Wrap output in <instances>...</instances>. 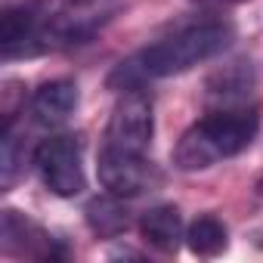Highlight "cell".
<instances>
[{"mask_svg": "<svg viewBox=\"0 0 263 263\" xmlns=\"http://www.w3.org/2000/svg\"><path fill=\"white\" fill-rule=\"evenodd\" d=\"M232 44V25L226 22H198L189 25L152 47H146L137 59L121 62L111 81H124V84H137L143 78H171V74H183L214 56H220L226 47Z\"/></svg>", "mask_w": 263, "mask_h": 263, "instance_id": "obj_1", "label": "cell"}, {"mask_svg": "<svg viewBox=\"0 0 263 263\" xmlns=\"http://www.w3.org/2000/svg\"><path fill=\"white\" fill-rule=\"evenodd\" d=\"M260 130V118L254 108H220L195 121L180 137L174 149V164L180 171H204L223 158L245 152Z\"/></svg>", "mask_w": 263, "mask_h": 263, "instance_id": "obj_2", "label": "cell"}, {"mask_svg": "<svg viewBox=\"0 0 263 263\" xmlns=\"http://www.w3.org/2000/svg\"><path fill=\"white\" fill-rule=\"evenodd\" d=\"M34 167L44 186L59 198H74L84 192L87 177L81 164V146L74 137H50L34 149Z\"/></svg>", "mask_w": 263, "mask_h": 263, "instance_id": "obj_3", "label": "cell"}, {"mask_svg": "<svg viewBox=\"0 0 263 263\" xmlns=\"http://www.w3.org/2000/svg\"><path fill=\"white\" fill-rule=\"evenodd\" d=\"M152 134H155L152 102H149L146 93H140V90L130 87L115 102V108H111L108 130H105V146L146 155V149L152 146Z\"/></svg>", "mask_w": 263, "mask_h": 263, "instance_id": "obj_4", "label": "cell"}, {"mask_svg": "<svg viewBox=\"0 0 263 263\" xmlns=\"http://www.w3.org/2000/svg\"><path fill=\"white\" fill-rule=\"evenodd\" d=\"M96 177H99L102 189L118 198H134V195H143V192L161 186V174L155 171L152 161H146V155L124 152L115 146H105L99 152Z\"/></svg>", "mask_w": 263, "mask_h": 263, "instance_id": "obj_5", "label": "cell"}, {"mask_svg": "<svg viewBox=\"0 0 263 263\" xmlns=\"http://www.w3.org/2000/svg\"><path fill=\"white\" fill-rule=\"evenodd\" d=\"M0 245H4L7 254H16V257H37V260H53L59 251H56V241L41 229L34 226L28 217H22L19 211H4V223H0Z\"/></svg>", "mask_w": 263, "mask_h": 263, "instance_id": "obj_6", "label": "cell"}, {"mask_svg": "<svg viewBox=\"0 0 263 263\" xmlns=\"http://www.w3.org/2000/svg\"><path fill=\"white\" fill-rule=\"evenodd\" d=\"M78 108V87L74 81H47L31 96V115L41 127H59L65 124Z\"/></svg>", "mask_w": 263, "mask_h": 263, "instance_id": "obj_7", "label": "cell"}, {"mask_svg": "<svg viewBox=\"0 0 263 263\" xmlns=\"http://www.w3.org/2000/svg\"><path fill=\"white\" fill-rule=\"evenodd\" d=\"M140 232H143V241L152 245L155 251L174 254L180 248V238H183V217L174 204H155L143 214Z\"/></svg>", "mask_w": 263, "mask_h": 263, "instance_id": "obj_8", "label": "cell"}, {"mask_svg": "<svg viewBox=\"0 0 263 263\" xmlns=\"http://www.w3.org/2000/svg\"><path fill=\"white\" fill-rule=\"evenodd\" d=\"M251 65V62H248ZM245 62H235L232 68L220 71L208 87H211V99H220L229 108H245L251 90H254V71Z\"/></svg>", "mask_w": 263, "mask_h": 263, "instance_id": "obj_9", "label": "cell"}, {"mask_svg": "<svg viewBox=\"0 0 263 263\" xmlns=\"http://www.w3.org/2000/svg\"><path fill=\"white\" fill-rule=\"evenodd\" d=\"M87 223H90V229L96 232V235H102V238H115V235H121L127 226H130V214H127V208L118 201V195H102V198H93L90 204H87Z\"/></svg>", "mask_w": 263, "mask_h": 263, "instance_id": "obj_10", "label": "cell"}, {"mask_svg": "<svg viewBox=\"0 0 263 263\" xmlns=\"http://www.w3.org/2000/svg\"><path fill=\"white\" fill-rule=\"evenodd\" d=\"M186 241H189V251L192 254H198V257H217L220 251H226L229 232H226V223L223 220H217L214 214H201L189 226Z\"/></svg>", "mask_w": 263, "mask_h": 263, "instance_id": "obj_11", "label": "cell"}, {"mask_svg": "<svg viewBox=\"0 0 263 263\" xmlns=\"http://www.w3.org/2000/svg\"><path fill=\"white\" fill-rule=\"evenodd\" d=\"M22 164H25V149H19V140L13 137V130L4 127V143H0V180H4V189L16 183V177L22 174Z\"/></svg>", "mask_w": 263, "mask_h": 263, "instance_id": "obj_12", "label": "cell"}, {"mask_svg": "<svg viewBox=\"0 0 263 263\" xmlns=\"http://www.w3.org/2000/svg\"><path fill=\"white\" fill-rule=\"evenodd\" d=\"M257 198L263 201V177H260V183H257Z\"/></svg>", "mask_w": 263, "mask_h": 263, "instance_id": "obj_13", "label": "cell"}]
</instances>
